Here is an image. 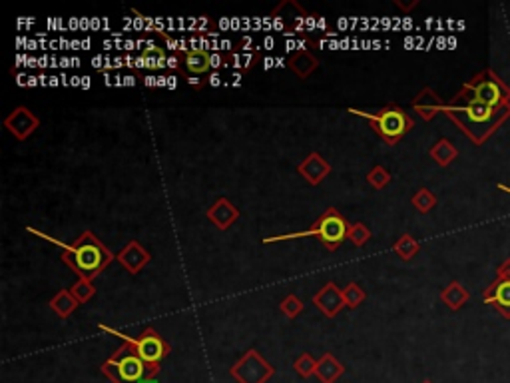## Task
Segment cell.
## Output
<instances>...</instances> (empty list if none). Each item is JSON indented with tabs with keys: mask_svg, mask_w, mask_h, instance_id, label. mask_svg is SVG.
Returning a JSON list of instances; mask_svg holds the SVG:
<instances>
[{
	"mask_svg": "<svg viewBox=\"0 0 510 383\" xmlns=\"http://www.w3.org/2000/svg\"><path fill=\"white\" fill-rule=\"evenodd\" d=\"M367 180H369L371 184L377 188V190H381L383 186H387V184H389L391 176H389V172L385 170L383 166H375V168L371 170L369 176H367Z\"/></svg>",
	"mask_w": 510,
	"mask_h": 383,
	"instance_id": "cell-27",
	"label": "cell"
},
{
	"mask_svg": "<svg viewBox=\"0 0 510 383\" xmlns=\"http://www.w3.org/2000/svg\"><path fill=\"white\" fill-rule=\"evenodd\" d=\"M429 154H430V158L437 162L439 166H442V168H447L449 164H452V162L459 158V150H457V146H455V144H452L450 140H447V138H440V140L437 142L432 148H430Z\"/></svg>",
	"mask_w": 510,
	"mask_h": 383,
	"instance_id": "cell-17",
	"label": "cell"
},
{
	"mask_svg": "<svg viewBox=\"0 0 510 383\" xmlns=\"http://www.w3.org/2000/svg\"><path fill=\"white\" fill-rule=\"evenodd\" d=\"M289 68L297 72L301 78H307L311 72L317 68V61L311 56L309 52H297L289 58Z\"/></svg>",
	"mask_w": 510,
	"mask_h": 383,
	"instance_id": "cell-19",
	"label": "cell"
},
{
	"mask_svg": "<svg viewBox=\"0 0 510 383\" xmlns=\"http://www.w3.org/2000/svg\"><path fill=\"white\" fill-rule=\"evenodd\" d=\"M445 106H447V104H442L439 94L435 90H430V88H423V90L419 92V96L413 100L415 112L419 114L423 120L427 122L432 120L439 112H445Z\"/></svg>",
	"mask_w": 510,
	"mask_h": 383,
	"instance_id": "cell-11",
	"label": "cell"
},
{
	"mask_svg": "<svg viewBox=\"0 0 510 383\" xmlns=\"http://www.w3.org/2000/svg\"><path fill=\"white\" fill-rule=\"evenodd\" d=\"M470 300L469 290L460 282H450L442 292H440V302L445 303L452 312H459L460 308Z\"/></svg>",
	"mask_w": 510,
	"mask_h": 383,
	"instance_id": "cell-15",
	"label": "cell"
},
{
	"mask_svg": "<svg viewBox=\"0 0 510 383\" xmlns=\"http://www.w3.org/2000/svg\"><path fill=\"white\" fill-rule=\"evenodd\" d=\"M303 310V303L295 298V295H287L283 303H281V312L285 313L287 318H297Z\"/></svg>",
	"mask_w": 510,
	"mask_h": 383,
	"instance_id": "cell-28",
	"label": "cell"
},
{
	"mask_svg": "<svg viewBox=\"0 0 510 383\" xmlns=\"http://www.w3.org/2000/svg\"><path fill=\"white\" fill-rule=\"evenodd\" d=\"M118 260L124 268H128V272L138 273L146 263L150 262V253L146 252L144 248H140L138 242H130L118 253Z\"/></svg>",
	"mask_w": 510,
	"mask_h": 383,
	"instance_id": "cell-13",
	"label": "cell"
},
{
	"mask_svg": "<svg viewBox=\"0 0 510 383\" xmlns=\"http://www.w3.org/2000/svg\"><path fill=\"white\" fill-rule=\"evenodd\" d=\"M419 242L410 234H403L399 238V242L395 243V252L399 253L403 260H410L415 253L419 252Z\"/></svg>",
	"mask_w": 510,
	"mask_h": 383,
	"instance_id": "cell-23",
	"label": "cell"
},
{
	"mask_svg": "<svg viewBox=\"0 0 510 383\" xmlns=\"http://www.w3.org/2000/svg\"><path fill=\"white\" fill-rule=\"evenodd\" d=\"M295 369H297V373L299 375H303V377H307V375H311V373H315V369H317V363L313 362L311 360V355H301L299 360L295 362Z\"/></svg>",
	"mask_w": 510,
	"mask_h": 383,
	"instance_id": "cell-29",
	"label": "cell"
},
{
	"mask_svg": "<svg viewBox=\"0 0 510 383\" xmlns=\"http://www.w3.org/2000/svg\"><path fill=\"white\" fill-rule=\"evenodd\" d=\"M445 112L450 120L459 124V128L477 146L484 140H489L494 132L499 130L504 122L510 118V104L500 106V108H490L487 104L472 100L464 94H457V98L445 106Z\"/></svg>",
	"mask_w": 510,
	"mask_h": 383,
	"instance_id": "cell-1",
	"label": "cell"
},
{
	"mask_svg": "<svg viewBox=\"0 0 510 383\" xmlns=\"http://www.w3.org/2000/svg\"><path fill=\"white\" fill-rule=\"evenodd\" d=\"M313 302L315 305L319 308L321 312L325 313L327 318H333V315H337V313L343 310V305H345V300H343V292L337 290V285L335 283H327L323 290H321L315 298H313Z\"/></svg>",
	"mask_w": 510,
	"mask_h": 383,
	"instance_id": "cell-12",
	"label": "cell"
},
{
	"mask_svg": "<svg viewBox=\"0 0 510 383\" xmlns=\"http://www.w3.org/2000/svg\"><path fill=\"white\" fill-rule=\"evenodd\" d=\"M309 232L311 236H317L321 242L325 243L327 250H337L341 243L345 242V238L349 236V226L335 208H329L317 222L313 224Z\"/></svg>",
	"mask_w": 510,
	"mask_h": 383,
	"instance_id": "cell-6",
	"label": "cell"
},
{
	"mask_svg": "<svg viewBox=\"0 0 510 383\" xmlns=\"http://www.w3.org/2000/svg\"><path fill=\"white\" fill-rule=\"evenodd\" d=\"M369 120L371 124H373L375 132H377L389 146L397 144V142L415 126V122H413L409 114L403 110V108H397V106L383 108V110L377 112L375 116H369Z\"/></svg>",
	"mask_w": 510,
	"mask_h": 383,
	"instance_id": "cell-5",
	"label": "cell"
},
{
	"mask_svg": "<svg viewBox=\"0 0 510 383\" xmlns=\"http://www.w3.org/2000/svg\"><path fill=\"white\" fill-rule=\"evenodd\" d=\"M349 238L351 242L355 243L357 248H361L363 243H367L369 242V238H371V232L367 230V226H363V224H355V226H351L349 228Z\"/></svg>",
	"mask_w": 510,
	"mask_h": 383,
	"instance_id": "cell-26",
	"label": "cell"
},
{
	"mask_svg": "<svg viewBox=\"0 0 510 383\" xmlns=\"http://www.w3.org/2000/svg\"><path fill=\"white\" fill-rule=\"evenodd\" d=\"M460 94L480 104H487L490 108H500L510 104V88L490 68L482 70L472 80L467 82Z\"/></svg>",
	"mask_w": 510,
	"mask_h": 383,
	"instance_id": "cell-4",
	"label": "cell"
},
{
	"mask_svg": "<svg viewBox=\"0 0 510 383\" xmlns=\"http://www.w3.org/2000/svg\"><path fill=\"white\" fill-rule=\"evenodd\" d=\"M482 302L490 303L504 320H510V280L496 278L482 292Z\"/></svg>",
	"mask_w": 510,
	"mask_h": 383,
	"instance_id": "cell-9",
	"label": "cell"
},
{
	"mask_svg": "<svg viewBox=\"0 0 510 383\" xmlns=\"http://www.w3.org/2000/svg\"><path fill=\"white\" fill-rule=\"evenodd\" d=\"M186 66L188 70L193 72V74H203L208 72L210 66V54L203 51H191L186 54Z\"/></svg>",
	"mask_w": 510,
	"mask_h": 383,
	"instance_id": "cell-21",
	"label": "cell"
},
{
	"mask_svg": "<svg viewBox=\"0 0 510 383\" xmlns=\"http://www.w3.org/2000/svg\"><path fill=\"white\" fill-rule=\"evenodd\" d=\"M231 375L238 377L241 383H263L270 375H273V367L261 360L260 353L250 352L231 369Z\"/></svg>",
	"mask_w": 510,
	"mask_h": 383,
	"instance_id": "cell-8",
	"label": "cell"
},
{
	"mask_svg": "<svg viewBox=\"0 0 510 383\" xmlns=\"http://www.w3.org/2000/svg\"><path fill=\"white\" fill-rule=\"evenodd\" d=\"M343 300H345V305L347 308H357L363 300H365V292L361 290L357 283H351L343 290Z\"/></svg>",
	"mask_w": 510,
	"mask_h": 383,
	"instance_id": "cell-24",
	"label": "cell"
},
{
	"mask_svg": "<svg viewBox=\"0 0 510 383\" xmlns=\"http://www.w3.org/2000/svg\"><path fill=\"white\" fill-rule=\"evenodd\" d=\"M38 124H41L38 118H36L28 108H24V106L12 110L11 116L4 118V126H6L18 140H26L32 132L38 128Z\"/></svg>",
	"mask_w": 510,
	"mask_h": 383,
	"instance_id": "cell-10",
	"label": "cell"
},
{
	"mask_svg": "<svg viewBox=\"0 0 510 383\" xmlns=\"http://www.w3.org/2000/svg\"><path fill=\"white\" fill-rule=\"evenodd\" d=\"M238 216H240V212H238L225 198L218 200V202L210 208V212H208V218H210L211 222L216 224L220 230H228L231 224L235 222Z\"/></svg>",
	"mask_w": 510,
	"mask_h": 383,
	"instance_id": "cell-14",
	"label": "cell"
},
{
	"mask_svg": "<svg viewBox=\"0 0 510 383\" xmlns=\"http://www.w3.org/2000/svg\"><path fill=\"white\" fill-rule=\"evenodd\" d=\"M138 383H158V379H156V377H144V379Z\"/></svg>",
	"mask_w": 510,
	"mask_h": 383,
	"instance_id": "cell-35",
	"label": "cell"
},
{
	"mask_svg": "<svg viewBox=\"0 0 510 383\" xmlns=\"http://www.w3.org/2000/svg\"><path fill=\"white\" fill-rule=\"evenodd\" d=\"M499 190L500 192H506L510 196V186H506V184H499Z\"/></svg>",
	"mask_w": 510,
	"mask_h": 383,
	"instance_id": "cell-34",
	"label": "cell"
},
{
	"mask_svg": "<svg viewBox=\"0 0 510 383\" xmlns=\"http://www.w3.org/2000/svg\"><path fill=\"white\" fill-rule=\"evenodd\" d=\"M70 292H72V295L76 298V302L84 303V302H88V300H90L96 290L92 288L90 280H80V282H78L76 285H74V288H72Z\"/></svg>",
	"mask_w": 510,
	"mask_h": 383,
	"instance_id": "cell-25",
	"label": "cell"
},
{
	"mask_svg": "<svg viewBox=\"0 0 510 383\" xmlns=\"http://www.w3.org/2000/svg\"><path fill=\"white\" fill-rule=\"evenodd\" d=\"M112 258H114L112 252H108L92 232L82 234L62 256V260L80 276V280L96 278L112 262Z\"/></svg>",
	"mask_w": 510,
	"mask_h": 383,
	"instance_id": "cell-2",
	"label": "cell"
},
{
	"mask_svg": "<svg viewBox=\"0 0 510 383\" xmlns=\"http://www.w3.org/2000/svg\"><path fill=\"white\" fill-rule=\"evenodd\" d=\"M188 84H190V86H196V88H200L201 86V82L198 76H190V78H188Z\"/></svg>",
	"mask_w": 510,
	"mask_h": 383,
	"instance_id": "cell-31",
	"label": "cell"
},
{
	"mask_svg": "<svg viewBox=\"0 0 510 383\" xmlns=\"http://www.w3.org/2000/svg\"><path fill=\"white\" fill-rule=\"evenodd\" d=\"M210 84L211 86H218V84H220V76H218V74H211Z\"/></svg>",
	"mask_w": 510,
	"mask_h": 383,
	"instance_id": "cell-33",
	"label": "cell"
},
{
	"mask_svg": "<svg viewBox=\"0 0 510 383\" xmlns=\"http://www.w3.org/2000/svg\"><path fill=\"white\" fill-rule=\"evenodd\" d=\"M164 36H166V34H164ZM166 42H168V48H170V51H178V42L171 41L170 36H166Z\"/></svg>",
	"mask_w": 510,
	"mask_h": 383,
	"instance_id": "cell-32",
	"label": "cell"
},
{
	"mask_svg": "<svg viewBox=\"0 0 510 383\" xmlns=\"http://www.w3.org/2000/svg\"><path fill=\"white\" fill-rule=\"evenodd\" d=\"M410 202H413V206H415L420 214H427L437 206V196L430 190H427V188H420V190L413 196Z\"/></svg>",
	"mask_w": 510,
	"mask_h": 383,
	"instance_id": "cell-22",
	"label": "cell"
},
{
	"mask_svg": "<svg viewBox=\"0 0 510 383\" xmlns=\"http://www.w3.org/2000/svg\"><path fill=\"white\" fill-rule=\"evenodd\" d=\"M423 383H432V382H429V379H425V382H423Z\"/></svg>",
	"mask_w": 510,
	"mask_h": 383,
	"instance_id": "cell-37",
	"label": "cell"
},
{
	"mask_svg": "<svg viewBox=\"0 0 510 383\" xmlns=\"http://www.w3.org/2000/svg\"><path fill=\"white\" fill-rule=\"evenodd\" d=\"M315 373L319 375V379L323 383H333L339 377L341 373H343V365H341L331 353H325V355L321 357V362L317 363Z\"/></svg>",
	"mask_w": 510,
	"mask_h": 383,
	"instance_id": "cell-18",
	"label": "cell"
},
{
	"mask_svg": "<svg viewBox=\"0 0 510 383\" xmlns=\"http://www.w3.org/2000/svg\"><path fill=\"white\" fill-rule=\"evenodd\" d=\"M76 305H78V302H76V298L72 295V292H64V290L56 293L51 302V308L58 313L60 318H68V315L76 310Z\"/></svg>",
	"mask_w": 510,
	"mask_h": 383,
	"instance_id": "cell-20",
	"label": "cell"
},
{
	"mask_svg": "<svg viewBox=\"0 0 510 383\" xmlns=\"http://www.w3.org/2000/svg\"><path fill=\"white\" fill-rule=\"evenodd\" d=\"M158 365H148L138 353L134 352V345L126 342L118 353L104 363L102 372L116 383H138L144 377H154L158 373Z\"/></svg>",
	"mask_w": 510,
	"mask_h": 383,
	"instance_id": "cell-3",
	"label": "cell"
},
{
	"mask_svg": "<svg viewBox=\"0 0 510 383\" xmlns=\"http://www.w3.org/2000/svg\"><path fill=\"white\" fill-rule=\"evenodd\" d=\"M496 278H500V280H510V258H506V260L496 268Z\"/></svg>",
	"mask_w": 510,
	"mask_h": 383,
	"instance_id": "cell-30",
	"label": "cell"
},
{
	"mask_svg": "<svg viewBox=\"0 0 510 383\" xmlns=\"http://www.w3.org/2000/svg\"><path fill=\"white\" fill-rule=\"evenodd\" d=\"M168 66H171V68H176V66H178V61H174V58H170V61H168Z\"/></svg>",
	"mask_w": 510,
	"mask_h": 383,
	"instance_id": "cell-36",
	"label": "cell"
},
{
	"mask_svg": "<svg viewBox=\"0 0 510 383\" xmlns=\"http://www.w3.org/2000/svg\"><path fill=\"white\" fill-rule=\"evenodd\" d=\"M329 164L321 158L319 154H311L307 160L299 166V174H303L311 184H319L329 174Z\"/></svg>",
	"mask_w": 510,
	"mask_h": 383,
	"instance_id": "cell-16",
	"label": "cell"
},
{
	"mask_svg": "<svg viewBox=\"0 0 510 383\" xmlns=\"http://www.w3.org/2000/svg\"><path fill=\"white\" fill-rule=\"evenodd\" d=\"M100 330L114 333V335H120L124 342H130L132 345H134V352L138 353L148 365H160L161 360H164V357L168 355V352H170L168 343L164 342L154 330H146L138 340H130L128 335L116 332V330H110V327H106V325H100Z\"/></svg>",
	"mask_w": 510,
	"mask_h": 383,
	"instance_id": "cell-7",
	"label": "cell"
}]
</instances>
